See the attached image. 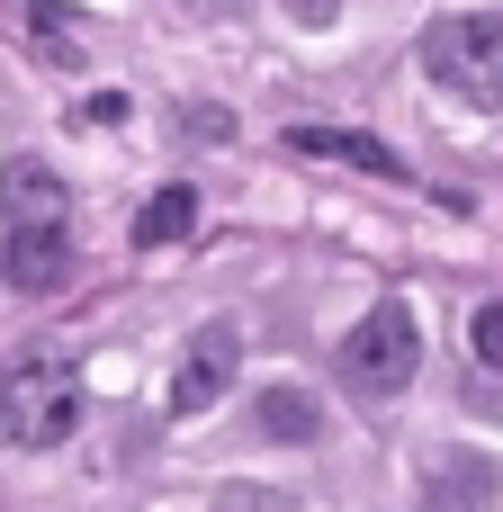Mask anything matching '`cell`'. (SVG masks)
Masks as SVG:
<instances>
[{"label": "cell", "mask_w": 503, "mask_h": 512, "mask_svg": "<svg viewBox=\"0 0 503 512\" xmlns=\"http://www.w3.org/2000/svg\"><path fill=\"white\" fill-rule=\"evenodd\" d=\"M0 432L18 450H63L81 432V369L63 342H18L0 369Z\"/></svg>", "instance_id": "obj_1"}, {"label": "cell", "mask_w": 503, "mask_h": 512, "mask_svg": "<svg viewBox=\"0 0 503 512\" xmlns=\"http://www.w3.org/2000/svg\"><path fill=\"white\" fill-rule=\"evenodd\" d=\"M414 369H423V324H414V306H369L351 333H342V351H333V378L360 396V405H387V396H405L414 387Z\"/></svg>", "instance_id": "obj_2"}, {"label": "cell", "mask_w": 503, "mask_h": 512, "mask_svg": "<svg viewBox=\"0 0 503 512\" xmlns=\"http://www.w3.org/2000/svg\"><path fill=\"white\" fill-rule=\"evenodd\" d=\"M423 72L450 99H468V108H503V9L432 18L423 27Z\"/></svg>", "instance_id": "obj_3"}, {"label": "cell", "mask_w": 503, "mask_h": 512, "mask_svg": "<svg viewBox=\"0 0 503 512\" xmlns=\"http://www.w3.org/2000/svg\"><path fill=\"white\" fill-rule=\"evenodd\" d=\"M234 369H243V324H198L189 333V351L171 360V414H207L225 387H234Z\"/></svg>", "instance_id": "obj_4"}, {"label": "cell", "mask_w": 503, "mask_h": 512, "mask_svg": "<svg viewBox=\"0 0 503 512\" xmlns=\"http://www.w3.org/2000/svg\"><path fill=\"white\" fill-rule=\"evenodd\" d=\"M0 225H9V234H72V189H63V171H45L36 153H18V162L0 171Z\"/></svg>", "instance_id": "obj_5"}, {"label": "cell", "mask_w": 503, "mask_h": 512, "mask_svg": "<svg viewBox=\"0 0 503 512\" xmlns=\"http://www.w3.org/2000/svg\"><path fill=\"white\" fill-rule=\"evenodd\" d=\"M288 153H306V162H351V171H369V180H396L405 162L378 144V135H360V126H288Z\"/></svg>", "instance_id": "obj_6"}, {"label": "cell", "mask_w": 503, "mask_h": 512, "mask_svg": "<svg viewBox=\"0 0 503 512\" xmlns=\"http://www.w3.org/2000/svg\"><path fill=\"white\" fill-rule=\"evenodd\" d=\"M0 279H9L18 297L63 288V279H72V234H9V243H0Z\"/></svg>", "instance_id": "obj_7"}, {"label": "cell", "mask_w": 503, "mask_h": 512, "mask_svg": "<svg viewBox=\"0 0 503 512\" xmlns=\"http://www.w3.org/2000/svg\"><path fill=\"white\" fill-rule=\"evenodd\" d=\"M423 477H432L423 512H486L495 504V459H477V450H441Z\"/></svg>", "instance_id": "obj_8"}, {"label": "cell", "mask_w": 503, "mask_h": 512, "mask_svg": "<svg viewBox=\"0 0 503 512\" xmlns=\"http://www.w3.org/2000/svg\"><path fill=\"white\" fill-rule=\"evenodd\" d=\"M189 234H198V189H189V180L153 189V198H144V216H135V243H153V252H162V243H189Z\"/></svg>", "instance_id": "obj_9"}, {"label": "cell", "mask_w": 503, "mask_h": 512, "mask_svg": "<svg viewBox=\"0 0 503 512\" xmlns=\"http://www.w3.org/2000/svg\"><path fill=\"white\" fill-rule=\"evenodd\" d=\"M261 423H270L279 441H306V432H315V405H306L297 387H270V396H261Z\"/></svg>", "instance_id": "obj_10"}, {"label": "cell", "mask_w": 503, "mask_h": 512, "mask_svg": "<svg viewBox=\"0 0 503 512\" xmlns=\"http://www.w3.org/2000/svg\"><path fill=\"white\" fill-rule=\"evenodd\" d=\"M27 18H36V45H45L54 63H81V36H72V18H63L54 0H27Z\"/></svg>", "instance_id": "obj_11"}, {"label": "cell", "mask_w": 503, "mask_h": 512, "mask_svg": "<svg viewBox=\"0 0 503 512\" xmlns=\"http://www.w3.org/2000/svg\"><path fill=\"white\" fill-rule=\"evenodd\" d=\"M468 351H477V360H486V369L503 378V297H495V306H477V315H468Z\"/></svg>", "instance_id": "obj_12"}, {"label": "cell", "mask_w": 503, "mask_h": 512, "mask_svg": "<svg viewBox=\"0 0 503 512\" xmlns=\"http://www.w3.org/2000/svg\"><path fill=\"white\" fill-rule=\"evenodd\" d=\"M216 512H297V504H288V495H243V486H225Z\"/></svg>", "instance_id": "obj_13"}, {"label": "cell", "mask_w": 503, "mask_h": 512, "mask_svg": "<svg viewBox=\"0 0 503 512\" xmlns=\"http://www.w3.org/2000/svg\"><path fill=\"white\" fill-rule=\"evenodd\" d=\"M189 9H198V18H243L252 0H189Z\"/></svg>", "instance_id": "obj_14"}]
</instances>
